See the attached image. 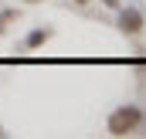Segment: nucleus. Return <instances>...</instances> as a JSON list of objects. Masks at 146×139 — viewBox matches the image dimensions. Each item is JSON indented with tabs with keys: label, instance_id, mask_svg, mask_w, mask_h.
<instances>
[{
	"label": "nucleus",
	"instance_id": "nucleus-1",
	"mask_svg": "<svg viewBox=\"0 0 146 139\" xmlns=\"http://www.w3.org/2000/svg\"><path fill=\"white\" fill-rule=\"evenodd\" d=\"M139 126H143V109L139 105H119L109 119H106V132L109 136H129Z\"/></svg>",
	"mask_w": 146,
	"mask_h": 139
},
{
	"label": "nucleus",
	"instance_id": "nucleus-7",
	"mask_svg": "<svg viewBox=\"0 0 146 139\" xmlns=\"http://www.w3.org/2000/svg\"><path fill=\"white\" fill-rule=\"evenodd\" d=\"M72 3H88V0H72Z\"/></svg>",
	"mask_w": 146,
	"mask_h": 139
},
{
	"label": "nucleus",
	"instance_id": "nucleus-8",
	"mask_svg": "<svg viewBox=\"0 0 146 139\" xmlns=\"http://www.w3.org/2000/svg\"><path fill=\"white\" fill-rule=\"evenodd\" d=\"M0 136H7V132H3V126H0Z\"/></svg>",
	"mask_w": 146,
	"mask_h": 139
},
{
	"label": "nucleus",
	"instance_id": "nucleus-2",
	"mask_svg": "<svg viewBox=\"0 0 146 139\" xmlns=\"http://www.w3.org/2000/svg\"><path fill=\"white\" fill-rule=\"evenodd\" d=\"M119 31L129 34V37L143 34V31H146V17L136 10V7H119Z\"/></svg>",
	"mask_w": 146,
	"mask_h": 139
},
{
	"label": "nucleus",
	"instance_id": "nucleus-3",
	"mask_svg": "<svg viewBox=\"0 0 146 139\" xmlns=\"http://www.w3.org/2000/svg\"><path fill=\"white\" fill-rule=\"evenodd\" d=\"M48 37H51V27H34L31 34L24 37V51H34V48H41Z\"/></svg>",
	"mask_w": 146,
	"mask_h": 139
},
{
	"label": "nucleus",
	"instance_id": "nucleus-6",
	"mask_svg": "<svg viewBox=\"0 0 146 139\" xmlns=\"http://www.w3.org/2000/svg\"><path fill=\"white\" fill-rule=\"evenodd\" d=\"M24 3H41V0H24Z\"/></svg>",
	"mask_w": 146,
	"mask_h": 139
},
{
	"label": "nucleus",
	"instance_id": "nucleus-5",
	"mask_svg": "<svg viewBox=\"0 0 146 139\" xmlns=\"http://www.w3.org/2000/svg\"><path fill=\"white\" fill-rule=\"evenodd\" d=\"M102 3H106L109 10H119V7H122V0H102Z\"/></svg>",
	"mask_w": 146,
	"mask_h": 139
},
{
	"label": "nucleus",
	"instance_id": "nucleus-4",
	"mask_svg": "<svg viewBox=\"0 0 146 139\" xmlns=\"http://www.w3.org/2000/svg\"><path fill=\"white\" fill-rule=\"evenodd\" d=\"M14 21H21V10H10V7H7V10H0V34H3Z\"/></svg>",
	"mask_w": 146,
	"mask_h": 139
}]
</instances>
